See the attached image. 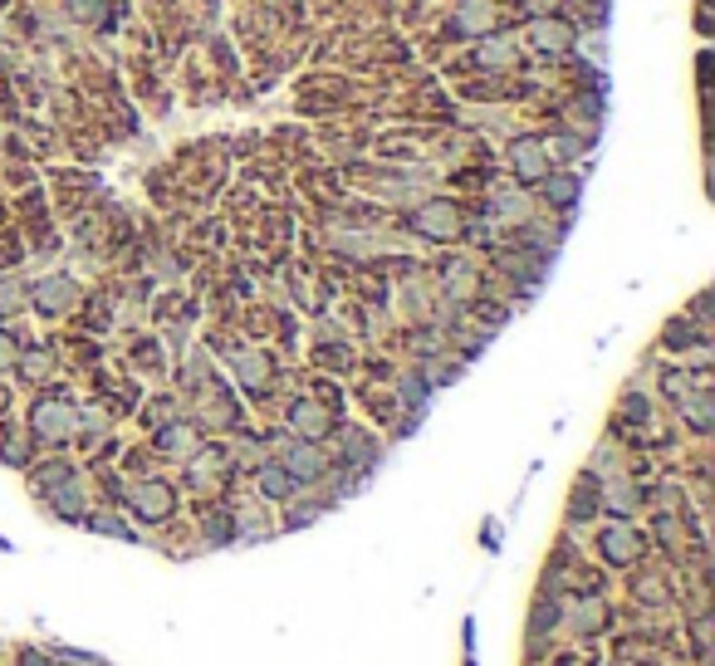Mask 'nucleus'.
<instances>
[{
  "instance_id": "1",
  "label": "nucleus",
  "mask_w": 715,
  "mask_h": 666,
  "mask_svg": "<svg viewBox=\"0 0 715 666\" xmlns=\"http://www.w3.org/2000/svg\"><path fill=\"white\" fill-rule=\"evenodd\" d=\"M79 407L69 397H40L30 407V436L34 441H50V446H64L69 436H79Z\"/></svg>"
},
{
  "instance_id": "2",
  "label": "nucleus",
  "mask_w": 715,
  "mask_h": 666,
  "mask_svg": "<svg viewBox=\"0 0 715 666\" xmlns=\"http://www.w3.org/2000/svg\"><path fill=\"white\" fill-rule=\"evenodd\" d=\"M275 461L289 470V480H295V486H314V480L329 476V461H324L319 441H299V436L280 441V456H275Z\"/></svg>"
},
{
  "instance_id": "3",
  "label": "nucleus",
  "mask_w": 715,
  "mask_h": 666,
  "mask_svg": "<svg viewBox=\"0 0 715 666\" xmlns=\"http://www.w3.org/2000/svg\"><path fill=\"white\" fill-rule=\"evenodd\" d=\"M128 510L142 519V525H162V519H172L177 510V490L167 486V480H138V486L128 490Z\"/></svg>"
},
{
  "instance_id": "4",
  "label": "nucleus",
  "mask_w": 715,
  "mask_h": 666,
  "mask_svg": "<svg viewBox=\"0 0 715 666\" xmlns=\"http://www.w3.org/2000/svg\"><path fill=\"white\" fill-rule=\"evenodd\" d=\"M285 421H289V431L299 436V441H324V436L333 431V411L319 402V397H295L285 411Z\"/></svg>"
},
{
  "instance_id": "5",
  "label": "nucleus",
  "mask_w": 715,
  "mask_h": 666,
  "mask_svg": "<svg viewBox=\"0 0 715 666\" xmlns=\"http://www.w3.org/2000/svg\"><path fill=\"white\" fill-rule=\"evenodd\" d=\"M411 231L417 236H427V240H460V211L451 201H427V206H417L411 211Z\"/></svg>"
},
{
  "instance_id": "6",
  "label": "nucleus",
  "mask_w": 715,
  "mask_h": 666,
  "mask_svg": "<svg viewBox=\"0 0 715 666\" xmlns=\"http://www.w3.org/2000/svg\"><path fill=\"white\" fill-rule=\"evenodd\" d=\"M529 44H535L539 54H568L578 44V30H574V20L535 15V20H529Z\"/></svg>"
},
{
  "instance_id": "7",
  "label": "nucleus",
  "mask_w": 715,
  "mask_h": 666,
  "mask_svg": "<svg viewBox=\"0 0 715 666\" xmlns=\"http://www.w3.org/2000/svg\"><path fill=\"white\" fill-rule=\"evenodd\" d=\"M510 172H515L519 181H544V177H549V152H544L539 138L510 142Z\"/></svg>"
},
{
  "instance_id": "8",
  "label": "nucleus",
  "mask_w": 715,
  "mask_h": 666,
  "mask_svg": "<svg viewBox=\"0 0 715 666\" xmlns=\"http://www.w3.org/2000/svg\"><path fill=\"white\" fill-rule=\"evenodd\" d=\"M79 304V285L69 280V275H50V280L34 285V309L40 314H64Z\"/></svg>"
},
{
  "instance_id": "9",
  "label": "nucleus",
  "mask_w": 715,
  "mask_h": 666,
  "mask_svg": "<svg viewBox=\"0 0 715 666\" xmlns=\"http://www.w3.org/2000/svg\"><path fill=\"white\" fill-rule=\"evenodd\" d=\"M338 441H343V466H353V470H362L368 476L372 466H378V456H382V446L372 441L362 427H343L338 431Z\"/></svg>"
},
{
  "instance_id": "10",
  "label": "nucleus",
  "mask_w": 715,
  "mask_h": 666,
  "mask_svg": "<svg viewBox=\"0 0 715 666\" xmlns=\"http://www.w3.org/2000/svg\"><path fill=\"white\" fill-rule=\"evenodd\" d=\"M598 549H603V559H608V564L627 568V564H637V554H642V539H637L627 525H608V529L598 535Z\"/></svg>"
},
{
  "instance_id": "11",
  "label": "nucleus",
  "mask_w": 715,
  "mask_h": 666,
  "mask_svg": "<svg viewBox=\"0 0 715 666\" xmlns=\"http://www.w3.org/2000/svg\"><path fill=\"white\" fill-rule=\"evenodd\" d=\"M490 25H495V5H490V0H460V5H456V20H451L456 34L480 40V34H490Z\"/></svg>"
},
{
  "instance_id": "12",
  "label": "nucleus",
  "mask_w": 715,
  "mask_h": 666,
  "mask_svg": "<svg viewBox=\"0 0 715 666\" xmlns=\"http://www.w3.org/2000/svg\"><path fill=\"white\" fill-rule=\"evenodd\" d=\"M519 59V34H480L476 64L480 69H510Z\"/></svg>"
},
{
  "instance_id": "13",
  "label": "nucleus",
  "mask_w": 715,
  "mask_h": 666,
  "mask_svg": "<svg viewBox=\"0 0 715 666\" xmlns=\"http://www.w3.org/2000/svg\"><path fill=\"white\" fill-rule=\"evenodd\" d=\"M256 486H260L265 500H275V505H289V500H295V490H299L280 461H265V466L256 470Z\"/></svg>"
},
{
  "instance_id": "14",
  "label": "nucleus",
  "mask_w": 715,
  "mask_h": 666,
  "mask_svg": "<svg viewBox=\"0 0 715 666\" xmlns=\"http://www.w3.org/2000/svg\"><path fill=\"white\" fill-rule=\"evenodd\" d=\"M236 362V378H240V387H246V392H265V387H270V358L265 353H236L230 358Z\"/></svg>"
},
{
  "instance_id": "15",
  "label": "nucleus",
  "mask_w": 715,
  "mask_h": 666,
  "mask_svg": "<svg viewBox=\"0 0 715 666\" xmlns=\"http://www.w3.org/2000/svg\"><path fill=\"white\" fill-rule=\"evenodd\" d=\"M681 417H686V427H691V431H710L715 402H710L706 387H696V392H686V397H681Z\"/></svg>"
},
{
  "instance_id": "16",
  "label": "nucleus",
  "mask_w": 715,
  "mask_h": 666,
  "mask_svg": "<svg viewBox=\"0 0 715 666\" xmlns=\"http://www.w3.org/2000/svg\"><path fill=\"white\" fill-rule=\"evenodd\" d=\"M44 495H50V510H54V515L79 519V525H83V515H89V510H83V490H79V480H64V486H54V490H44Z\"/></svg>"
},
{
  "instance_id": "17",
  "label": "nucleus",
  "mask_w": 715,
  "mask_h": 666,
  "mask_svg": "<svg viewBox=\"0 0 715 666\" xmlns=\"http://www.w3.org/2000/svg\"><path fill=\"white\" fill-rule=\"evenodd\" d=\"M157 446H162L167 456H177V461H187V456L197 451V431H191L187 421H172V427L157 431Z\"/></svg>"
},
{
  "instance_id": "18",
  "label": "nucleus",
  "mask_w": 715,
  "mask_h": 666,
  "mask_svg": "<svg viewBox=\"0 0 715 666\" xmlns=\"http://www.w3.org/2000/svg\"><path fill=\"white\" fill-rule=\"evenodd\" d=\"M603 505H608L613 515H633L642 505V490L627 476H617V480H608V490H603Z\"/></svg>"
},
{
  "instance_id": "19",
  "label": "nucleus",
  "mask_w": 715,
  "mask_h": 666,
  "mask_svg": "<svg viewBox=\"0 0 715 666\" xmlns=\"http://www.w3.org/2000/svg\"><path fill=\"white\" fill-rule=\"evenodd\" d=\"M578 191H584V181H578L574 172H559V177H544V201L549 206H574L578 201Z\"/></svg>"
},
{
  "instance_id": "20",
  "label": "nucleus",
  "mask_w": 715,
  "mask_h": 666,
  "mask_svg": "<svg viewBox=\"0 0 715 666\" xmlns=\"http://www.w3.org/2000/svg\"><path fill=\"white\" fill-rule=\"evenodd\" d=\"M201 535H206L211 549H221V544L236 539V519H230V510H211V515H206L201 519Z\"/></svg>"
},
{
  "instance_id": "21",
  "label": "nucleus",
  "mask_w": 715,
  "mask_h": 666,
  "mask_svg": "<svg viewBox=\"0 0 715 666\" xmlns=\"http://www.w3.org/2000/svg\"><path fill=\"white\" fill-rule=\"evenodd\" d=\"M446 294H451V299H470V294H476V265L456 260L451 270H446Z\"/></svg>"
},
{
  "instance_id": "22",
  "label": "nucleus",
  "mask_w": 715,
  "mask_h": 666,
  "mask_svg": "<svg viewBox=\"0 0 715 666\" xmlns=\"http://www.w3.org/2000/svg\"><path fill=\"white\" fill-rule=\"evenodd\" d=\"M15 368H20V378H25V382H40V378H44V372H50V368H54V358H50V353H44V348H30V353H25V348H20V358H15Z\"/></svg>"
},
{
  "instance_id": "23",
  "label": "nucleus",
  "mask_w": 715,
  "mask_h": 666,
  "mask_svg": "<svg viewBox=\"0 0 715 666\" xmlns=\"http://www.w3.org/2000/svg\"><path fill=\"white\" fill-rule=\"evenodd\" d=\"M25 285L20 280H0V319H15L20 309H25Z\"/></svg>"
},
{
  "instance_id": "24",
  "label": "nucleus",
  "mask_w": 715,
  "mask_h": 666,
  "mask_svg": "<svg viewBox=\"0 0 715 666\" xmlns=\"http://www.w3.org/2000/svg\"><path fill=\"white\" fill-rule=\"evenodd\" d=\"M108 5H113V0H69V10H74L83 25H108Z\"/></svg>"
},
{
  "instance_id": "25",
  "label": "nucleus",
  "mask_w": 715,
  "mask_h": 666,
  "mask_svg": "<svg viewBox=\"0 0 715 666\" xmlns=\"http://www.w3.org/2000/svg\"><path fill=\"white\" fill-rule=\"evenodd\" d=\"M83 525L99 529V535H113V539H138V535L123 525V519H113V515H83Z\"/></svg>"
},
{
  "instance_id": "26",
  "label": "nucleus",
  "mask_w": 715,
  "mask_h": 666,
  "mask_svg": "<svg viewBox=\"0 0 715 666\" xmlns=\"http://www.w3.org/2000/svg\"><path fill=\"white\" fill-rule=\"evenodd\" d=\"M574 627H584V632H593V627H603V608H598L593 598L574 603Z\"/></svg>"
},
{
  "instance_id": "27",
  "label": "nucleus",
  "mask_w": 715,
  "mask_h": 666,
  "mask_svg": "<svg viewBox=\"0 0 715 666\" xmlns=\"http://www.w3.org/2000/svg\"><path fill=\"white\" fill-rule=\"evenodd\" d=\"M0 456H5L10 466H25V461H30V446H25V436H20V431H10L5 441H0Z\"/></svg>"
},
{
  "instance_id": "28",
  "label": "nucleus",
  "mask_w": 715,
  "mask_h": 666,
  "mask_svg": "<svg viewBox=\"0 0 715 666\" xmlns=\"http://www.w3.org/2000/svg\"><path fill=\"white\" fill-rule=\"evenodd\" d=\"M549 157H564V162H574L578 152H584V138H574V132H559V138H554V148H544Z\"/></svg>"
},
{
  "instance_id": "29",
  "label": "nucleus",
  "mask_w": 715,
  "mask_h": 666,
  "mask_svg": "<svg viewBox=\"0 0 715 666\" xmlns=\"http://www.w3.org/2000/svg\"><path fill=\"white\" fill-rule=\"evenodd\" d=\"M15 358H20V338L10 329H0V368H15Z\"/></svg>"
},
{
  "instance_id": "30",
  "label": "nucleus",
  "mask_w": 715,
  "mask_h": 666,
  "mask_svg": "<svg viewBox=\"0 0 715 666\" xmlns=\"http://www.w3.org/2000/svg\"><path fill=\"white\" fill-rule=\"evenodd\" d=\"M402 387H407V402H417V407L427 402V382H421V378H407Z\"/></svg>"
},
{
  "instance_id": "31",
  "label": "nucleus",
  "mask_w": 715,
  "mask_h": 666,
  "mask_svg": "<svg viewBox=\"0 0 715 666\" xmlns=\"http://www.w3.org/2000/svg\"><path fill=\"white\" fill-rule=\"evenodd\" d=\"M623 411H627V417H637V421H642V417H647V402H642V397L633 392V397L623 402Z\"/></svg>"
},
{
  "instance_id": "32",
  "label": "nucleus",
  "mask_w": 715,
  "mask_h": 666,
  "mask_svg": "<svg viewBox=\"0 0 715 666\" xmlns=\"http://www.w3.org/2000/svg\"><path fill=\"white\" fill-rule=\"evenodd\" d=\"M5 407H10V387L0 382V411H5Z\"/></svg>"
}]
</instances>
